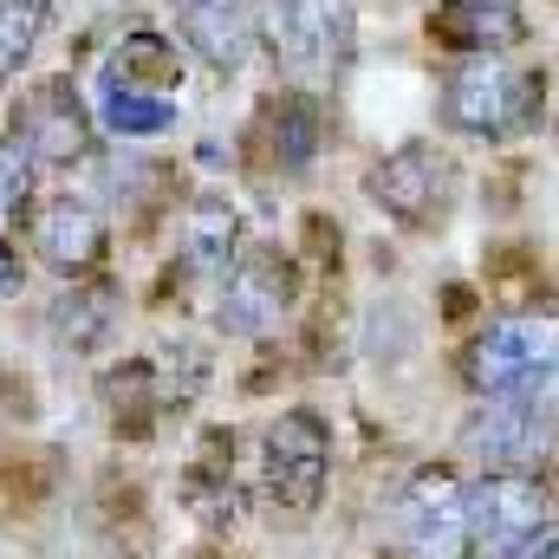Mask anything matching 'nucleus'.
<instances>
[{"mask_svg": "<svg viewBox=\"0 0 559 559\" xmlns=\"http://www.w3.org/2000/svg\"><path fill=\"white\" fill-rule=\"evenodd\" d=\"M33 248L52 274H92L105 261V215L85 195H59L33 215Z\"/></svg>", "mask_w": 559, "mask_h": 559, "instance_id": "12", "label": "nucleus"}, {"mask_svg": "<svg viewBox=\"0 0 559 559\" xmlns=\"http://www.w3.org/2000/svg\"><path fill=\"white\" fill-rule=\"evenodd\" d=\"M468 534L488 559H559V501L534 475H481L468 488Z\"/></svg>", "mask_w": 559, "mask_h": 559, "instance_id": "1", "label": "nucleus"}, {"mask_svg": "<svg viewBox=\"0 0 559 559\" xmlns=\"http://www.w3.org/2000/svg\"><path fill=\"white\" fill-rule=\"evenodd\" d=\"M235 235H241L235 209H228L222 195H202V202L189 209V235H182V248H189V267H195V274H215V267H228V261H235Z\"/></svg>", "mask_w": 559, "mask_h": 559, "instance_id": "16", "label": "nucleus"}, {"mask_svg": "<svg viewBox=\"0 0 559 559\" xmlns=\"http://www.w3.org/2000/svg\"><path fill=\"white\" fill-rule=\"evenodd\" d=\"M442 118L449 131L462 138H514L540 118V79L508 66L501 52H481V59H462L449 79H442Z\"/></svg>", "mask_w": 559, "mask_h": 559, "instance_id": "2", "label": "nucleus"}, {"mask_svg": "<svg viewBox=\"0 0 559 559\" xmlns=\"http://www.w3.org/2000/svg\"><path fill=\"white\" fill-rule=\"evenodd\" d=\"M176 13V33L189 39V52L209 66V72H241L254 59V7L248 0H169Z\"/></svg>", "mask_w": 559, "mask_h": 559, "instance_id": "11", "label": "nucleus"}, {"mask_svg": "<svg viewBox=\"0 0 559 559\" xmlns=\"http://www.w3.org/2000/svg\"><path fill=\"white\" fill-rule=\"evenodd\" d=\"M293 312V267L280 254H248L235 261L222 280V306H215V325L235 332V338H267L280 319Z\"/></svg>", "mask_w": 559, "mask_h": 559, "instance_id": "10", "label": "nucleus"}, {"mask_svg": "<svg viewBox=\"0 0 559 559\" xmlns=\"http://www.w3.org/2000/svg\"><path fill=\"white\" fill-rule=\"evenodd\" d=\"M554 423L534 417L521 397H488L475 417L462 423V449L488 468V475H527L547 449H554Z\"/></svg>", "mask_w": 559, "mask_h": 559, "instance_id": "7", "label": "nucleus"}, {"mask_svg": "<svg viewBox=\"0 0 559 559\" xmlns=\"http://www.w3.org/2000/svg\"><path fill=\"white\" fill-rule=\"evenodd\" d=\"M449 189H455L449 156H436L429 143H404V150H391V156L371 169V202H378L384 215L411 222V228H429V222L449 215Z\"/></svg>", "mask_w": 559, "mask_h": 559, "instance_id": "8", "label": "nucleus"}, {"mask_svg": "<svg viewBox=\"0 0 559 559\" xmlns=\"http://www.w3.org/2000/svg\"><path fill=\"white\" fill-rule=\"evenodd\" d=\"M429 33L442 46L481 59V52H514L527 39V13H521V0H436Z\"/></svg>", "mask_w": 559, "mask_h": 559, "instance_id": "13", "label": "nucleus"}, {"mask_svg": "<svg viewBox=\"0 0 559 559\" xmlns=\"http://www.w3.org/2000/svg\"><path fill=\"white\" fill-rule=\"evenodd\" d=\"M46 20H52V0H0V85L33 59Z\"/></svg>", "mask_w": 559, "mask_h": 559, "instance_id": "17", "label": "nucleus"}, {"mask_svg": "<svg viewBox=\"0 0 559 559\" xmlns=\"http://www.w3.org/2000/svg\"><path fill=\"white\" fill-rule=\"evenodd\" d=\"M7 286H20V261H13V254H0V293H7Z\"/></svg>", "mask_w": 559, "mask_h": 559, "instance_id": "20", "label": "nucleus"}, {"mask_svg": "<svg viewBox=\"0 0 559 559\" xmlns=\"http://www.w3.org/2000/svg\"><path fill=\"white\" fill-rule=\"evenodd\" d=\"M13 138L33 163H79L92 150V111L79 105V92L66 79H46L39 92H26L13 105Z\"/></svg>", "mask_w": 559, "mask_h": 559, "instance_id": "9", "label": "nucleus"}, {"mask_svg": "<svg viewBox=\"0 0 559 559\" xmlns=\"http://www.w3.org/2000/svg\"><path fill=\"white\" fill-rule=\"evenodd\" d=\"M105 79H124V85H143V92L176 98V92H182V59H176L169 39H156V33H131V39L105 59Z\"/></svg>", "mask_w": 559, "mask_h": 559, "instance_id": "15", "label": "nucleus"}, {"mask_svg": "<svg viewBox=\"0 0 559 559\" xmlns=\"http://www.w3.org/2000/svg\"><path fill=\"white\" fill-rule=\"evenodd\" d=\"M98 124L111 131V138H163L169 124H176V98H163V92H143V85H124V79H105V92H98Z\"/></svg>", "mask_w": 559, "mask_h": 559, "instance_id": "14", "label": "nucleus"}, {"mask_svg": "<svg viewBox=\"0 0 559 559\" xmlns=\"http://www.w3.org/2000/svg\"><path fill=\"white\" fill-rule=\"evenodd\" d=\"M33 195V156L20 143H0V222Z\"/></svg>", "mask_w": 559, "mask_h": 559, "instance_id": "18", "label": "nucleus"}, {"mask_svg": "<svg viewBox=\"0 0 559 559\" xmlns=\"http://www.w3.org/2000/svg\"><path fill=\"white\" fill-rule=\"evenodd\" d=\"M254 33L267 39L286 72L299 79H325L345 72V59L358 52V13L352 0H254Z\"/></svg>", "mask_w": 559, "mask_h": 559, "instance_id": "3", "label": "nucleus"}, {"mask_svg": "<svg viewBox=\"0 0 559 559\" xmlns=\"http://www.w3.org/2000/svg\"><path fill=\"white\" fill-rule=\"evenodd\" d=\"M554 365H559V319L554 312H508L468 352V378L488 397H514V391L540 384Z\"/></svg>", "mask_w": 559, "mask_h": 559, "instance_id": "4", "label": "nucleus"}, {"mask_svg": "<svg viewBox=\"0 0 559 559\" xmlns=\"http://www.w3.org/2000/svg\"><path fill=\"white\" fill-rule=\"evenodd\" d=\"M397 540L411 559H468V488L449 462H429L411 475L404 501H397Z\"/></svg>", "mask_w": 559, "mask_h": 559, "instance_id": "5", "label": "nucleus"}, {"mask_svg": "<svg viewBox=\"0 0 559 559\" xmlns=\"http://www.w3.org/2000/svg\"><path fill=\"white\" fill-rule=\"evenodd\" d=\"M261 475H267V495L280 508L312 514L325 501V481H332V429L312 411H286L261 436Z\"/></svg>", "mask_w": 559, "mask_h": 559, "instance_id": "6", "label": "nucleus"}, {"mask_svg": "<svg viewBox=\"0 0 559 559\" xmlns=\"http://www.w3.org/2000/svg\"><path fill=\"white\" fill-rule=\"evenodd\" d=\"M514 397H521V404H527L534 417H547V423L559 429V365L547 371V378H540V384H527V391H514Z\"/></svg>", "mask_w": 559, "mask_h": 559, "instance_id": "19", "label": "nucleus"}]
</instances>
